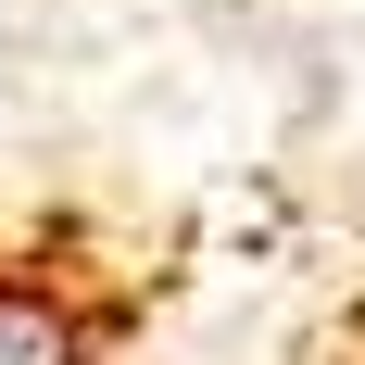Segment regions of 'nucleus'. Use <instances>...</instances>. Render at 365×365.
<instances>
[{
	"label": "nucleus",
	"instance_id": "obj_1",
	"mask_svg": "<svg viewBox=\"0 0 365 365\" xmlns=\"http://www.w3.org/2000/svg\"><path fill=\"white\" fill-rule=\"evenodd\" d=\"M151 302H164V277L113 264L76 227L0 240V365H139Z\"/></svg>",
	"mask_w": 365,
	"mask_h": 365
}]
</instances>
